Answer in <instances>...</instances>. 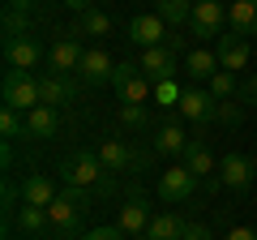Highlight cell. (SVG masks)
<instances>
[{"label": "cell", "mask_w": 257, "mask_h": 240, "mask_svg": "<svg viewBox=\"0 0 257 240\" xmlns=\"http://www.w3.org/2000/svg\"><path fill=\"white\" fill-rule=\"evenodd\" d=\"M56 133H60V111H56V107H35V111H26V138L47 142V138H56Z\"/></svg>", "instance_id": "cell-17"}, {"label": "cell", "mask_w": 257, "mask_h": 240, "mask_svg": "<svg viewBox=\"0 0 257 240\" xmlns=\"http://www.w3.org/2000/svg\"><path fill=\"white\" fill-rule=\"evenodd\" d=\"M155 5H159V18H163L167 26H189L193 0H155Z\"/></svg>", "instance_id": "cell-27"}, {"label": "cell", "mask_w": 257, "mask_h": 240, "mask_svg": "<svg viewBox=\"0 0 257 240\" xmlns=\"http://www.w3.org/2000/svg\"><path fill=\"white\" fill-rule=\"evenodd\" d=\"M163 35H167V22L159 18V13H142V18H133L128 30H124V39L138 43L142 52H146V47H163Z\"/></svg>", "instance_id": "cell-8"}, {"label": "cell", "mask_w": 257, "mask_h": 240, "mask_svg": "<svg viewBox=\"0 0 257 240\" xmlns=\"http://www.w3.org/2000/svg\"><path fill=\"white\" fill-rule=\"evenodd\" d=\"M180 159H184V167H189V172L197 176V180H206V176H210L214 167H219V163H214V155H210V146H206L202 138H197V142L189 138V146H184V155H180Z\"/></svg>", "instance_id": "cell-19"}, {"label": "cell", "mask_w": 257, "mask_h": 240, "mask_svg": "<svg viewBox=\"0 0 257 240\" xmlns=\"http://www.w3.org/2000/svg\"><path fill=\"white\" fill-rule=\"evenodd\" d=\"M39 99H43V107L60 111V103L69 99V82L60 73H39Z\"/></svg>", "instance_id": "cell-23"}, {"label": "cell", "mask_w": 257, "mask_h": 240, "mask_svg": "<svg viewBox=\"0 0 257 240\" xmlns=\"http://www.w3.org/2000/svg\"><path fill=\"white\" fill-rule=\"evenodd\" d=\"M69 9H77V13H86V9H94V0H64Z\"/></svg>", "instance_id": "cell-37"}, {"label": "cell", "mask_w": 257, "mask_h": 240, "mask_svg": "<svg viewBox=\"0 0 257 240\" xmlns=\"http://www.w3.org/2000/svg\"><path fill=\"white\" fill-rule=\"evenodd\" d=\"M5 65L18 69V73H35V65H39V43H35V39H26V35L9 39V43H5Z\"/></svg>", "instance_id": "cell-13"}, {"label": "cell", "mask_w": 257, "mask_h": 240, "mask_svg": "<svg viewBox=\"0 0 257 240\" xmlns=\"http://www.w3.org/2000/svg\"><path fill=\"white\" fill-rule=\"evenodd\" d=\"M189 30L197 39H219L223 30H227V5H223V0H193Z\"/></svg>", "instance_id": "cell-5"}, {"label": "cell", "mask_w": 257, "mask_h": 240, "mask_svg": "<svg viewBox=\"0 0 257 240\" xmlns=\"http://www.w3.org/2000/svg\"><path fill=\"white\" fill-rule=\"evenodd\" d=\"M111 86H116V99L120 103H142V107H146V99L155 94V82H150L138 65H116Z\"/></svg>", "instance_id": "cell-6"}, {"label": "cell", "mask_w": 257, "mask_h": 240, "mask_svg": "<svg viewBox=\"0 0 257 240\" xmlns=\"http://www.w3.org/2000/svg\"><path fill=\"white\" fill-rule=\"evenodd\" d=\"M138 69L150 82H172L176 77V56L167 52V47H146V52L138 56Z\"/></svg>", "instance_id": "cell-12"}, {"label": "cell", "mask_w": 257, "mask_h": 240, "mask_svg": "<svg viewBox=\"0 0 257 240\" xmlns=\"http://www.w3.org/2000/svg\"><path fill=\"white\" fill-rule=\"evenodd\" d=\"M248 159H253V172H257V150H253V155H248Z\"/></svg>", "instance_id": "cell-38"}, {"label": "cell", "mask_w": 257, "mask_h": 240, "mask_svg": "<svg viewBox=\"0 0 257 240\" xmlns=\"http://www.w3.org/2000/svg\"><path fill=\"white\" fill-rule=\"evenodd\" d=\"M219 69H227V73H240V69L248 65V39L240 35H219Z\"/></svg>", "instance_id": "cell-16"}, {"label": "cell", "mask_w": 257, "mask_h": 240, "mask_svg": "<svg viewBox=\"0 0 257 240\" xmlns=\"http://www.w3.org/2000/svg\"><path fill=\"white\" fill-rule=\"evenodd\" d=\"M184 236V219L180 214H155V219H150V227H146V236L142 240H180Z\"/></svg>", "instance_id": "cell-21"}, {"label": "cell", "mask_w": 257, "mask_h": 240, "mask_svg": "<svg viewBox=\"0 0 257 240\" xmlns=\"http://www.w3.org/2000/svg\"><path fill=\"white\" fill-rule=\"evenodd\" d=\"M86 210H90L86 189H64V193L47 206L52 231H60V236H77V231H82V223H86Z\"/></svg>", "instance_id": "cell-1"}, {"label": "cell", "mask_w": 257, "mask_h": 240, "mask_svg": "<svg viewBox=\"0 0 257 240\" xmlns=\"http://www.w3.org/2000/svg\"><path fill=\"white\" fill-rule=\"evenodd\" d=\"M73 30H77V35H90V39H107L111 35V18L103 9H86V13H77Z\"/></svg>", "instance_id": "cell-25"}, {"label": "cell", "mask_w": 257, "mask_h": 240, "mask_svg": "<svg viewBox=\"0 0 257 240\" xmlns=\"http://www.w3.org/2000/svg\"><path fill=\"white\" fill-rule=\"evenodd\" d=\"M18 227L30 231V236H43V231H52L47 206H22V210H18Z\"/></svg>", "instance_id": "cell-26"}, {"label": "cell", "mask_w": 257, "mask_h": 240, "mask_svg": "<svg viewBox=\"0 0 257 240\" xmlns=\"http://www.w3.org/2000/svg\"><path fill=\"white\" fill-rule=\"evenodd\" d=\"M150 219H155V214H150V202H146V197H128V202L120 206V214H116V227L133 240V236H146Z\"/></svg>", "instance_id": "cell-9"}, {"label": "cell", "mask_w": 257, "mask_h": 240, "mask_svg": "<svg viewBox=\"0 0 257 240\" xmlns=\"http://www.w3.org/2000/svg\"><path fill=\"white\" fill-rule=\"evenodd\" d=\"M180 86H176V82H155V99L159 103H163V107H176V103H180Z\"/></svg>", "instance_id": "cell-32"}, {"label": "cell", "mask_w": 257, "mask_h": 240, "mask_svg": "<svg viewBox=\"0 0 257 240\" xmlns=\"http://www.w3.org/2000/svg\"><path fill=\"white\" fill-rule=\"evenodd\" d=\"M99 159H103V167H107V172H128V163H133V150H128L124 142L107 138V142H99Z\"/></svg>", "instance_id": "cell-24"}, {"label": "cell", "mask_w": 257, "mask_h": 240, "mask_svg": "<svg viewBox=\"0 0 257 240\" xmlns=\"http://www.w3.org/2000/svg\"><path fill=\"white\" fill-rule=\"evenodd\" d=\"M77 77H82L86 86H103V82H111V77H116V60H111V56L103 52V47H86Z\"/></svg>", "instance_id": "cell-10"}, {"label": "cell", "mask_w": 257, "mask_h": 240, "mask_svg": "<svg viewBox=\"0 0 257 240\" xmlns=\"http://www.w3.org/2000/svg\"><path fill=\"white\" fill-rule=\"evenodd\" d=\"M103 172H107V167H103V159L94 155V150H77V155L64 159L60 180H64V189H94Z\"/></svg>", "instance_id": "cell-2"}, {"label": "cell", "mask_w": 257, "mask_h": 240, "mask_svg": "<svg viewBox=\"0 0 257 240\" xmlns=\"http://www.w3.org/2000/svg\"><path fill=\"white\" fill-rule=\"evenodd\" d=\"M227 240H257V227H231Z\"/></svg>", "instance_id": "cell-35"}, {"label": "cell", "mask_w": 257, "mask_h": 240, "mask_svg": "<svg viewBox=\"0 0 257 240\" xmlns=\"http://www.w3.org/2000/svg\"><path fill=\"white\" fill-rule=\"evenodd\" d=\"M5 107H18L22 116L35 111V107H43V99H39V77L9 69V73H5Z\"/></svg>", "instance_id": "cell-3"}, {"label": "cell", "mask_w": 257, "mask_h": 240, "mask_svg": "<svg viewBox=\"0 0 257 240\" xmlns=\"http://www.w3.org/2000/svg\"><path fill=\"white\" fill-rule=\"evenodd\" d=\"M184 146H189V138H184V129L176 125V120L159 125V133H155V150L159 155H184Z\"/></svg>", "instance_id": "cell-22"}, {"label": "cell", "mask_w": 257, "mask_h": 240, "mask_svg": "<svg viewBox=\"0 0 257 240\" xmlns=\"http://www.w3.org/2000/svg\"><path fill=\"white\" fill-rule=\"evenodd\" d=\"M176 111H180V120H189V125H210L214 111H219V99H214L210 90H202V86H189V90L180 94V103H176Z\"/></svg>", "instance_id": "cell-7"}, {"label": "cell", "mask_w": 257, "mask_h": 240, "mask_svg": "<svg viewBox=\"0 0 257 240\" xmlns=\"http://www.w3.org/2000/svg\"><path fill=\"white\" fill-rule=\"evenodd\" d=\"M214 120H219V125H231V129H236L240 120H244V111H240L231 99H219V111H214Z\"/></svg>", "instance_id": "cell-31"}, {"label": "cell", "mask_w": 257, "mask_h": 240, "mask_svg": "<svg viewBox=\"0 0 257 240\" xmlns=\"http://www.w3.org/2000/svg\"><path fill=\"white\" fill-rule=\"evenodd\" d=\"M120 120H124L128 129H146V125H150V111L142 107V103H120Z\"/></svg>", "instance_id": "cell-30"}, {"label": "cell", "mask_w": 257, "mask_h": 240, "mask_svg": "<svg viewBox=\"0 0 257 240\" xmlns=\"http://www.w3.org/2000/svg\"><path fill=\"white\" fill-rule=\"evenodd\" d=\"M82 240H128V236L120 227H94V231H86Z\"/></svg>", "instance_id": "cell-33"}, {"label": "cell", "mask_w": 257, "mask_h": 240, "mask_svg": "<svg viewBox=\"0 0 257 240\" xmlns=\"http://www.w3.org/2000/svg\"><path fill=\"white\" fill-rule=\"evenodd\" d=\"M253 176H257V172H253V159H244V155H227V159L219 163V180L231 189V193L248 189V185H253Z\"/></svg>", "instance_id": "cell-14"}, {"label": "cell", "mask_w": 257, "mask_h": 240, "mask_svg": "<svg viewBox=\"0 0 257 240\" xmlns=\"http://www.w3.org/2000/svg\"><path fill=\"white\" fill-rule=\"evenodd\" d=\"M193 193H197V176H193L184 163L163 167V176H159V197H163L167 206H184V202H193Z\"/></svg>", "instance_id": "cell-4"}, {"label": "cell", "mask_w": 257, "mask_h": 240, "mask_svg": "<svg viewBox=\"0 0 257 240\" xmlns=\"http://www.w3.org/2000/svg\"><path fill=\"white\" fill-rule=\"evenodd\" d=\"M227 26L231 35H257V0H231V9H227Z\"/></svg>", "instance_id": "cell-18"}, {"label": "cell", "mask_w": 257, "mask_h": 240, "mask_svg": "<svg viewBox=\"0 0 257 240\" xmlns=\"http://www.w3.org/2000/svg\"><path fill=\"white\" fill-rule=\"evenodd\" d=\"M82 56H86V47L77 43L73 35H64V39H56L52 43V52H47V60H52V73H77L82 69Z\"/></svg>", "instance_id": "cell-11"}, {"label": "cell", "mask_w": 257, "mask_h": 240, "mask_svg": "<svg viewBox=\"0 0 257 240\" xmlns=\"http://www.w3.org/2000/svg\"><path fill=\"white\" fill-rule=\"evenodd\" d=\"M244 99L257 107V73H248V82H244Z\"/></svg>", "instance_id": "cell-36"}, {"label": "cell", "mask_w": 257, "mask_h": 240, "mask_svg": "<svg viewBox=\"0 0 257 240\" xmlns=\"http://www.w3.org/2000/svg\"><path fill=\"white\" fill-rule=\"evenodd\" d=\"M56 197H60V189H56L52 176L35 172V176H26V180H22V206H52Z\"/></svg>", "instance_id": "cell-15"}, {"label": "cell", "mask_w": 257, "mask_h": 240, "mask_svg": "<svg viewBox=\"0 0 257 240\" xmlns=\"http://www.w3.org/2000/svg\"><path fill=\"white\" fill-rule=\"evenodd\" d=\"M184 73H189L193 82H210V77L219 73V56L206 52V47H193V52L184 56Z\"/></svg>", "instance_id": "cell-20"}, {"label": "cell", "mask_w": 257, "mask_h": 240, "mask_svg": "<svg viewBox=\"0 0 257 240\" xmlns=\"http://www.w3.org/2000/svg\"><path fill=\"white\" fill-rule=\"evenodd\" d=\"M0 133H5V138H26V120H22L18 107H5V111H0Z\"/></svg>", "instance_id": "cell-29"}, {"label": "cell", "mask_w": 257, "mask_h": 240, "mask_svg": "<svg viewBox=\"0 0 257 240\" xmlns=\"http://www.w3.org/2000/svg\"><path fill=\"white\" fill-rule=\"evenodd\" d=\"M180 240H214V236H210L206 223H184V236H180Z\"/></svg>", "instance_id": "cell-34"}, {"label": "cell", "mask_w": 257, "mask_h": 240, "mask_svg": "<svg viewBox=\"0 0 257 240\" xmlns=\"http://www.w3.org/2000/svg\"><path fill=\"white\" fill-rule=\"evenodd\" d=\"M206 90L214 94V99H231L236 94V73H227V69H219V73L206 82Z\"/></svg>", "instance_id": "cell-28"}]
</instances>
